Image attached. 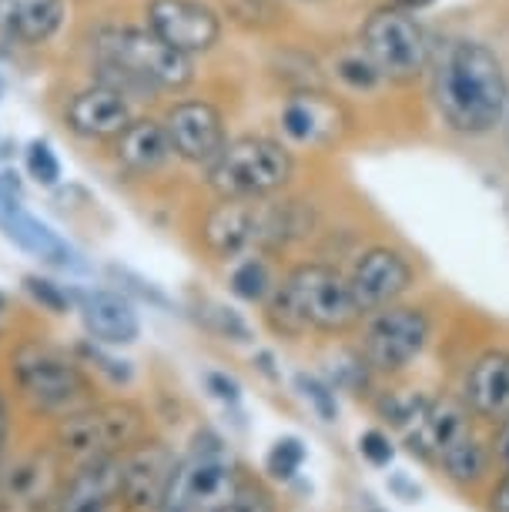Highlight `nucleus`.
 <instances>
[{
	"mask_svg": "<svg viewBox=\"0 0 509 512\" xmlns=\"http://www.w3.org/2000/svg\"><path fill=\"white\" fill-rule=\"evenodd\" d=\"M0 379L24 425L34 429H51L104 395V385L81 362L74 345L44 332L41 325H24L7 338L0 352Z\"/></svg>",
	"mask_w": 509,
	"mask_h": 512,
	"instance_id": "f257e3e1",
	"label": "nucleus"
},
{
	"mask_svg": "<svg viewBox=\"0 0 509 512\" xmlns=\"http://www.w3.org/2000/svg\"><path fill=\"white\" fill-rule=\"evenodd\" d=\"M262 322L282 342H302L309 335L339 338L359 328L362 315L332 262H299L278 278V288L262 305Z\"/></svg>",
	"mask_w": 509,
	"mask_h": 512,
	"instance_id": "f03ea898",
	"label": "nucleus"
},
{
	"mask_svg": "<svg viewBox=\"0 0 509 512\" xmlns=\"http://www.w3.org/2000/svg\"><path fill=\"white\" fill-rule=\"evenodd\" d=\"M432 101L439 118L456 134H489L509 101V84L499 57L486 44L449 41L432 64Z\"/></svg>",
	"mask_w": 509,
	"mask_h": 512,
	"instance_id": "7ed1b4c3",
	"label": "nucleus"
},
{
	"mask_svg": "<svg viewBox=\"0 0 509 512\" xmlns=\"http://www.w3.org/2000/svg\"><path fill=\"white\" fill-rule=\"evenodd\" d=\"M158 419L148 402L134 395H101L98 402L71 412L67 419L44 429L64 469L94 466V462H118L128 452L158 436Z\"/></svg>",
	"mask_w": 509,
	"mask_h": 512,
	"instance_id": "20e7f679",
	"label": "nucleus"
},
{
	"mask_svg": "<svg viewBox=\"0 0 509 512\" xmlns=\"http://www.w3.org/2000/svg\"><path fill=\"white\" fill-rule=\"evenodd\" d=\"M312 215L292 198L215 201L198 225V241L211 258L232 265L248 255L275 258L292 241L309 235Z\"/></svg>",
	"mask_w": 509,
	"mask_h": 512,
	"instance_id": "39448f33",
	"label": "nucleus"
},
{
	"mask_svg": "<svg viewBox=\"0 0 509 512\" xmlns=\"http://www.w3.org/2000/svg\"><path fill=\"white\" fill-rule=\"evenodd\" d=\"M94 57H98V84L148 98L155 91H181L195 77L191 57L171 47L141 27H104L94 34Z\"/></svg>",
	"mask_w": 509,
	"mask_h": 512,
	"instance_id": "423d86ee",
	"label": "nucleus"
},
{
	"mask_svg": "<svg viewBox=\"0 0 509 512\" xmlns=\"http://www.w3.org/2000/svg\"><path fill=\"white\" fill-rule=\"evenodd\" d=\"M248 469L222 432L211 425L195 429V436L178 449L161 512H222L242 486Z\"/></svg>",
	"mask_w": 509,
	"mask_h": 512,
	"instance_id": "0eeeda50",
	"label": "nucleus"
},
{
	"mask_svg": "<svg viewBox=\"0 0 509 512\" xmlns=\"http://www.w3.org/2000/svg\"><path fill=\"white\" fill-rule=\"evenodd\" d=\"M201 171L218 201L275 198L292 181L295 158L282 141L265 138V134H242L228 141L218 158Z\"/></svg>",
	"mask_w": 509,
	"mask_h": 512,
	"instance_id": "6e6552de",
	"label": "nucleus"
},
{
	"mask_svg": "<svg viewBox=\"0 0 509 512\" xmlns=\"http://www.w3.org/2000/svg\"><path fill=\"white\" fill-rule=\"evenodd\" d=\"M67 476L44 429L24 425L0 466V512H51Z\"/></svg>",
	"mask_w": 509,
	"mask_h": 512,
	"instance_id": "1a4fd4ad",
	"label": "nucleus"
},
{
	"mask_svg": "<svg viewBox=\"0 0 509 512\" xmlns=\"http://www.w3.org/2000/svg\"><path fill=\"white\" fill-rule=\"evenodd\" d=\"M432 338V315L422 305H389L359 322V345L355 352L369 365L376 379L402 375L422 359Z\"/></svg>",
	"mask_w": 509,
	"mask_h": 512,
	"instance_id": "9d476101",
	"label": "nucleus"
},
{
	"mask_svg": "<svg viewBox=\"0 0 509 512\" xmlns=\"http://www.w3.org/2000/svg\"><path fill=\"white\" fill-rule=\"evenodd\" d=\"M362 54L369 57L379 77L389 81H416L429 64V37L416 17L399 7H382L362 27Z\"/></svg>",
	"mask_w": 509,
	"mask_h": 512,
	"instance_id": "9b49d317",
	"label": "nucleus"
},
{
	"mask_svg": "<svg viewBox=\"0 0 509 512\" xmlns=\"http://www.w3.org/2000/svg\"><path fill=\"white\" fill-rule=\"evenodd\" d=\"M0 231L41 265L61 268V272H84L78 248L64 235H57L34 211H27L21 198V181H17L14 171H0Z\"/></svg>",
	"mask_w": 509,
	"mask_h": 512,
	"instance_id": "f8f14e48",
	"label": "nucleus"
},
{
	"mask_svg": "<svg viewBox=\"0 0 509 512\" xmlns=\"http://www.w3.org/2000/svg\"><path fill=\"white\" fill-rule=\"evenodd\" d=\"M345 282H349L359 315L366 318L389 305H399L416 282V268L399 248L372 245L352 258V265L345 268Z\"/></svg>",
	"mask_w": 509,
	"mask_h": 512,
	"instance_id": "ddd939ff",
	"label": "nucleus"
},
{
	"mask_svg": "<svg viewBox=\"0 0 509 512\" xmlns=\"http://www.w3.org/2000/svg\"><path fill=\"white\" fill-rule=\"evenodd\" d=\"M178 449L158 432L121 459V512H161Z\"/></svg>",
	"mask_w": 509,
	"mask_h": 512,
	"instance_id": "4468645a",
	"label": "nucleus"
},
{
	"mask_svg": "<svg viewBox=\"0 0 509 512\" xmlns=\"http://www.w3.org/2000/svg\"><path fill=\"white\" fill-rule=\"evenodd\" d=\"M74 312H78L84 335L104 349H131L141 338L138 305L121 288H74Z\"/></svg>",
	"mask_w": 509,
	"mask_h": 512,
	"instance_id": "2eb2a0df",
	"label": "nucleus"
},
{
	"mask_svg": "<svg viewBox=\"0 0 509 512\" xmlns=\"http://www.w3.org/2000/svg\"><path fill=\"white\" fill-rule=\"evenodd\" d=\"M161 124H165V134L171 141L175 158L185 164H198V168H208V164L218 158V151L228 144L222 111L208 101L171 104Z\"/></svg>",
	"mask_w": 509,
	"mask_h": 512,
	"instance_id": "dca6fc26",
	"label": "nucleus"
},
{
	"mask_svg": "<svg viewBox=\"0 0 509 512\" xmlns=\"http://www.w3.org/2000/svg\"><path fill=\"white\" fill-rule=\"evenodd\" d=\"M148 31L161 37L171 51L195 57L218 44L222 24H218L215 11L201 4V0H151Z\"/></svg>",
	"mask_w": 509,
	"mask_h": 512,
	"instance_id": "f3484780",
	"label": "nucleus"
},
{
	"mask_svg": "<svg viewBox=\"0 0 509 512\" xmlns=\"http://www.w3.org/2000/svg\"><path fill=\"white\" fill-rule=\"evenodd\" d=\"M134 121L131 98L108 84H91L74 94L64 108V124L81 141H114Z\"/></svg>",
	"mask_w": 509,
	"mask_h": 512,
	"instance_id": "a211bd4d",
	"label": "nucleus"
},
{
	"mask_svg": "<svg viewBox=\"0 0 509 512\" xmlns=\"http://www.w3.org/2000/svg\"><path fill=\"white\" fill-rule=\"evenodd\" d=\"M459 402L479 422L499 425L509 419V349H486L469 362Z\"/></svg>",
	"mask_w": 509,
	"mask_h": 512,
	"instance_id": "6ab92c4d",
	"label": "nucleus"
},
{
	"mask_svg": "<svg viewBox=\"0 0 509 512\" xmlns=\"http://www.w3.org/2000/svg\"><path fill=\"white\" fill-rule=\"evenodd\" d=\"M51 512H121V459L67 469Z\"/></svg>",
	"mask_w": 509,
	"mask_h": 512,
	"instance_id": "aec40b11",
	"label": "nucleus"
},
{
	"mask_svg": "<svg viewBox=\"0 0 509 512\" xmlns=\"http://www.w3.org/2000/svg\"><path fill=\"white\" fill-rule=\"evenodd\" d=\"M111 154L118 168L131 178H155L158 171H165L175 161L165 124L158 118H134L121 131V138H114Z\"/></svg>",
	"mask_w": 509,
	"mask_h": 512,
	"instance_id": "412c9836",
	"label": "nucleus"
},
{
	"mask_svg": "<svg viewBox=\"0 0 509 512\" xmlns=\"http://www.w3.org/2000/svg\"><path fill=\"white\" fill-rule=\"evenodd\" d=\"M342 128L339 104L322 98L319 91H302L285 101L282 108V131L295 144H329Z\"/></svg>",
	"mask_w": 509,
	"mask_h": 512,
	"instance_id": "4be33fe9",
	"label": "nucleus"
},
{
	"mask_svg": "<svg viewBox=\"0 0 509 512\" xmlns=\"http://www.w3.org/2000/svg\"><path fill=\"white\" fill-rule=\"evenodd\" d=\"M64 21V0H0V34L7 41L44 44Z\"/></svg>",
	"mask_w": 509,
	"mask_h": 512,
	"instance_id": "5701e85b",
	"label": "nucleus"
},
{
	"mask_svg": "<svg viewBox=\"0 0 509 512\" xmlns=\"http://www.w3.org/2000/svg\"><path fill=\"white\" fill-rule=\"evenodd\" d=\"M282 272L275 268V262L268 255H248L228 265V292H232L242 305H258L262 308L272 292L278 288Z\"/></svg>",
	"mask_w": 509,
	"mask_h": 512,
	"instance_id": "b1692460",
	"label": "nucleus"
},
{
	"mask_svg": "<svg viewBox=\"0 0 509 512\" xmlns=\"http://www.w3.org/2000/svg\"><path fill=\"white\" fill-rule=\"evenodd\" d=\"M489 466H493L489 442L479 439L476 429L466 432L463 439H456L453 446L436 459V469L443 472L449 482H456V486H476V482L489 472Z\"/></svg>",
	"mask_w": 509,
	"mask_h": 512,
	"instance_id": "393cba45",
	"label": "nucleus"
},
{
	"mask_svg": "<svg viewBox=\"0 0 509 512\" xmlns=\"http://www.w3.org/2000/svg\"><path fill=\"white\" fill-rule=\"evenodd\" d=\"M74 352L81 355V362L88 365L91 375L101 385H111L114 392L134 385V365L128 359H121L114 349H104V345L91 342V338H81V342H74Z\"/></svg>",
	"mask_w": 509,
	"mask_h": 512,
	"instance_id": "a878e982",
	"label": "nucleus"
},
{
	"mask_svg": "<svg viewBox=\"0 0 509 512\" xmlns=\"http://www.w3.org/2000/svg\"><path fill=\"white\" fill-rule=\"evenodd\" d=\"M195 318L211 338H218V342H232V345H252L255 342V332H252V325H248V318L242 312H235L232 305L205 302L195 312Z\"/></svg>",
	"mask_w": 509,
	"mask_h": 512,
	"instance_id": "bb28decb",
	"label": "nucleus"
},
{
	"mask_svg": "<svg viewBox=\"0 0 509 512\" xmlns=\"http://www.w3.org/2000/svg\"><path fill=\"white\" fill-rule=\"evenodd\" d=\"M305 459H309V449H305V442L299 436L275 439L272 449H268V456H265V479L295 482V479H299L302 466H305Z\"/></svg>",
	"mask_w": 509,
	"mask_h": 512,
	"instance_id": "cd10ccee",
	"label": "nucleus"
},
{
	"mask_svg": "<svg viewBox=\"0 0 509 512\" xmlns=\"http://www.w3.org/2000/svg\"><path fill=\"white\" fill-rule=\"evenodd\" d=\"M295 389H299L305 405L319 415V422L332 425L339 419V392L332 389L329 379H322V375H315V372H299L295 375Z\"/></svg>",
	"mask_w": 509,
	"mask_h": 512,
	"instance_id": "c85d7f7f",
	"label": "nucleus"
},
{
	"mask_svg": "<svg viewBox=\"0 0 509 512\" xmlns=\"http://www.w3.org/2000/svg\"><path fill=\"white\" fill-rule=\"evenodd\" d=\"M24 292L31 295V302L47 315H67L74 312V288L57 285L44 275H24Z\"/></svg>",
	"mask_w": 509,
	"mask_h": 512,
	"instance_id": "c756f323",
	"label": "nucleus"
},
{
	"mask_svg": "<svg viewBox=\"0 0 509 512\" xmlns=\"http://www.w3.org/2000/svg\"><path fill=\"white\" fill-rule=\"evenodd\" d=\"M24 171L34 185L57 188V181H61V158H57L54 148L44 138H34L24 148Z\"/></svg>",
	"mask_w": 509,
	"mask_h": 512,
	"instance_id": "7c9ffc66",
	"label": "nucleus"
},
{
	"mask_svg": "<svg viewBox=\"0 0 509 512\" xmlns=\"http://www.w3.org/2000/svg\"><path fill=\"white\" fill-rule=\"evenodd\" d=\"M222 512H278V499L262 476L248 472L242 479V486H238V492L232 496V502H228Z\"/></svg>",
	"mask_w": 509,
	"mask_h": 512,
	"instance_id": "2f4dec72",
	"label": "nucleus"
},
{
	"mask_svg": "<svg viewBox=\"0 0 509 512\" xmlns=\"http://www.w3.org/2000/svg\"><path fill=\"white\" fill-rule=\"evenodd\" d=\"M201 382H205V392L222 405L225 412H242V385H238L235 375H228L222 369H208L201 375Z\"/></svg>",
	"mask_w": 509,
	"mask_h": 512,
	"instance_id": "473e14b6",
	"label": "nucleus"
},
{
	"mask_svg": "<svg viewBox=\"0 0 509 512\" xmlns=\"http://www.w3.org/2000/svg\"><path fill=\"white\" fill-rule=\"evenodd\" d=\"M21 429H24V419H21V412H17V405L11 399V392H7L4 379H0V466H4L7 452H11L17 436H21Z\"/></svg>",
	"mask_w": 509,
	"mask_h": 512,
	"instance_id": "72a5a7b5",
	"label": "nucleus"
},
{
	"mask_svg": "<svg viewBox=\"0 0 509 512\" xmlns=\"http://www.w3.org/2000/svg\"><path fill=\"white\" fill-rule=\"evenodd\" d=\"M335 74L342 77L349 88L355 91H369V88H376L379 84V71L372 67V61L366 54H349V57H342L339 67H335Z\"/></svg>",
	"mask_w": 509,
	"mask_h": 512,
	"instance_id": "f704fd0d",
	"label": "nucleus"
},
{
	"mask_svg": "<svg viewBox=\"0 0 509 512\" xmlns=\"http://www.w3.org/2000/svg\"><path fill=\"white\" fill-rule=\"evenodd\" d=\"M355 446H359V456L376 469H386L389 462L396 459V446H392L389 432H382V429H366Z\"/></svg>",
	"mask_w": 509,
	"mask_h": 512,
	"instance_id": "c9c22d12",
	"label": "nucleus"
},
{
	"mask_svg": "<svg viewBox=\"0 0 509 512\" xmlns=\"http://www.w3.org/2000/svg\"><path fill=\"white\" fill-rule=\"evenodd\" d=\"M225 7L238 24H248V27H262L275 21L272 0H225Z\"/></svg>",
	"mask_w": 509,
	"mask_h": 512,
	"instance_id": "e433bc0d",
	"label": "nucleus"
},
{
	"mask_svg": "<svg viewBox=\"0 0 509 512\" xmlns=\"http://www.w3.org/2000/svg\"><path fill=\"white\" fill-rule=\"evenodd\" d=\"M489 456L503 472H509V419L496 425L493 439H489Z\"/></svg>",
	"mask_w": 509,
	"mask_h": 512,
	"instance_id": "4c0bfd02",
	"label": "nucleus"
},
{
	"mask_svg": "<svg viewBox=\"0 0 509 512\" xmlns=\"http://www.w3.org/2000/svg\"><path fill=\"white\" fill-rule=\"evenodd\" d=\"M486 506L489 512H509V472H503V476L493 482V489H489V496H486Z\"/></svg>",
	"mask_w": 509,
	"mask_h": 512,
	"instance_id": "58836bf2",
	"label": "nucleus"
},
{
	"mask_svg": "<svg viewBox=\"0 0 509 512\" xmlns=\"http://www.w3.org/2000/svg\"><path fill=\"white\" fill-rule=\"evenodd\" d=\"M399 7H406V11H422V7H429L432 0H396Z\"/></svg>",
	"mask_w": 509,
	"mask_h": 512,
	"instance_id": "ea45409f",
	"label": "nucleus"
},
{
	"mask_svg": "<svg viewBox=\"0 0 509 512\" xmlns=\"http://www.w3.org/2000/svg\"><path fill=\"white\" fill-rule=\"evenodd\" d=\"M7 315H11V302H7V295L0 292V322H4Z\"/></svg>",
	"mask_w": 509,
	"mask_h": 512,
	"instance_id": "a19ab883",
	"label": "nucleus"
},
{
	"mask_svg": "<svg viewBox=\"0 0 509 512\" xmlns=\"http://www.w3.org/2000/svg\"><path fill=\"white\" fill-rule=\"evenodd\" d=\"M0 94H4V74H0Z\"/></svg>",
	"mask_w": 509,
	"mask_h": 512,
	"instance_id": "79ce46f5",
	"label": "nucleus"
}]
</instances>
